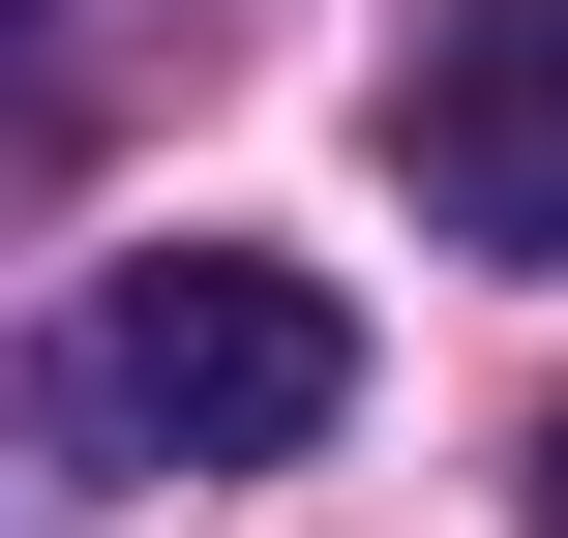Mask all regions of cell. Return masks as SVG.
Returning a JSON list of instances; mask_svg holds the SVG:
<instances>
[{
    "label": "cell",
    "instance_id": "cell-3",
    "mask_svg": "<svg viewBox=\"0 0 568 538\" xmlns=\"http://www.w3.org/2000/svg\"><path fill=\"white\" fill-rule=\"evenodd\" d=\"M539 538H568V419H539Z\"/></svg>",
    "mask_w": 568,
    "mask_h": 538
},
{
    "label": "cell",
    "instance_id": "cell-2",
    "mask_svg": "<svg viewBox=\"0 0 568 538\" xmlns=\"http://www.w3.org/2000/svg\"><path fill=\"white\" fill-rule=\"evenodd\" d=\"M389 150H419V210L479 270H568V0H449L419 90H389Z\"/></svg>",
    "mask_w": 568,
    "mask_h": 538
},
{
    "label": "cell",
    "instance_id": "cell-1",
    "mask_svg": "<svg viewBox=\"0 0 568 538\" xmlns=\"http://www.w3.org/2000/svg\"><path fill=\"white\" fill-rule=\"evenodd\" d=\"M60 419H90L120 479H270V449L359 419V300L270 270V240H150V270L60 329Z\"/></svg>",
    "mask_w": 568,
    "mask_h": 538
},
{
    "label": "cell",
    "instance_id": "cell-4",
    "mask_svg": "<svg viewBox=\"0 0 568 538\" xmlns=\"http://www.w3.org/2000/svg\"><path fill=\"white\" fill-rule=\"evenodd\" d=\"M0 30H30V0H0Z\"/></svg>",
    "mask_w": 568,
    "mask_h": 538
}]
</instances>
